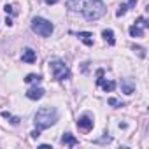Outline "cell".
<instances>
[{
	"label": "cell",
	"mask_w": 149,
	"mask_h": 149,
	"mask_svg": "<svg viewBox=\"0 0 149 149\" xmlns=\"http://www.w3.org/2000/svg\"><path fill=\"white\" fill-rule=\"evenodd\" d=\"M135 25H139V26H142V28H147V26H149V23H147V19H146L144 16H139L137 21H135Z\"/></svg>",
	"instance_id": "cell-18"
},
{
	"label": "cell",
	"mask_w": 149,
	"mask_h": 149,
	"mask_svg": "<svg viewBox=\"0 0 149 149\" xmlns=\"http://www.w3.org/2000/svg\"><path fill=\"white\" fill-rule=\"evenodd\" d=\"M44 88H40V86H32L28 91H26V97L30 98V100H40L42 97H44Z\"/></svg>",
	"instance_id": "cell-7"
},
{
	"label": "cell",
	"mask_w": 149,
	"mask_h": 149,
	"mask_svg": "<svg viewBox=\"0 0 149 149\" xmlns=\"http://www.w3.org/2000/svg\"><path fill=\"white\" fill-rule=\"evenodd\" d=\"M30 135H32V139H39V137H40V130L37 128V130H33V132H32Z\"/></svg>",
	"instance_id": "cell-20"
},
{
	"label": "cell",
	"mask_w": 149,
	"mask_h": 149,
	"mask_svg": "<svg viewBox=\"0 0 149 149\" xmlns=\"http://www.w3.org/2000/svg\"><path fill=\"white\" fill-rule=\"evenodd\" d=\"M49 67H51V72H53V77L56 79V81H67V79H70V68L67 67V63L63 61V60H60V58H53L51 61H49Z\"/></svg>",
	"instance_id": "cell-3"
},
{
	"label": "cell",
	"mask_w": 149,
	"mask_h": 149,
	"mask_svg": "<svg viewBox=\"0 0 149 149\" xmlns=\"http://www.w3.org/2000/svg\"><path fill=\"white\" fill-rule=\"evenodd\" d=\"M135 4H137V0H128V9H132V7H135Z\"/></svg>",
	"instance_id": "cell-21"
},
{
	"label": "cell",
	"mask_w": 149,
	"mask_h": 149,
	"mask_svg": "<svg viewBox=\"0 0 149 149\" xmlns=\"http://www.w3.org/2000/svg\"><path fill=\"white\" fill-rule=\"evenodd\" d=\"M77 37H79V40H83L84 46H93V33H90V32H77Z\"/></svg>",
	"instance_id": "cell-11"
},
{
	"label": "cell",
	"mask_w": 149,
	"mask_h": 149,
	"mask_svg": "<svg viewBox=\"0 0 149 149\" xmlns=\"http://www.w3.org/2000/svg\"><path fill=\"white\" fill-rule=\"evenodd\" d=\"M133 51H135L140 58H146V49H144V47H140V46H133Z\"/></svg>",
	"instance_id": "cell-19"
},
{
	"label": "cell",
	"mask_w": 149,
	"mask_h": 149,
	"mask_svg": "<svg viewBox=\"0 0 149 149\" xmlns=\"http://www.w3.org/2000/svg\"><path fill=\"white\" fill-rule=\"evenodd\" d=\"M40 81H42V77L37 76V74H28V76L25 77V83H26V84H32V83H37V84H39Z\"/></svg>",
	"instance_id": "cell-14"
},
{
	"label": "cell",
	"mask_w": 149,
	"mask_h": 149,
	"mask_svg": "<svg viewBox=\"0 0 149 149\" xmlns=\"http://www.w3.org/2000/svg\"><path fill=\"white\" fill-rule=\"evenodd\" d=\"M128 32H130V35H132V37H144V28H142V26H139V25H132Z\"/></svg>",
	"instance_id": "cell-12"
},
{
	"label": "cell",
	"mask_w": 149,
	"mask_h": 149,
	"mask_svg": "<svg viewBox=\"0 0 149 149\" xmlns=\"http://www.w3.org/2000/svg\"><path fill=\"white\" fill-rule=\"evenodd\" d=\"M58 121V111L54 107H40L37 112H35V118H33V123L39 130H46L49 126H53L54 123Z\"/></svg>",
	"instance_id": "cell-2"
},
{
	"label": "cell",
	"mask_w": 149,
	"mask_h": 149,
	"mask_svg": "<svg viewBox=\"0 0 149 149\" xmlns=\"http://www.w3.org/2000/svg\"><path fill=\"white\" fill-rule=\"evenodd\" d=\"M6 25H7V26H13V19H11V18H7V19H6Z\"/></svg>",
	"instance_id": "cell-24"
},
{
	"label": "cell",
	"mask_w": 149,
	"mask_h": 149,
	"mask_svg": "<svg viewBox=\"0 0 149 149\" xmlns=\"http://www.w3.org/2000/svg\"><path fill=\"white\" fill-rule=\"evenodd\" d=\"M56 2H58V0H46L47 6H53V4H56Z\"/></svg>",
	"instance_id": "cell-23"
},
{
	"label": "cell",
	"mask_w": 149,
	"mask_h": 149,
	"mask_svg": "<svg viewBox=\"0 0 149 149\" xmlns=\"http://www.w3.org/2000/svg\"><path fill=\"white\" fill-rule=\"evenodd\" d=\"M2 118L9 119V121H11L13 125H18V123H19V118H18V116H13V114H9L7 111H4V112H2Z\"/></svg>",
	"instance_id": "cell-15"
},
{
	"label": "cell",
	"mask_w": 149,
	"mask_h": 149,
	"mask_svg": "<svg viewBox=\"0 0 149 149\" xmlns=\"http://www.w3.org/2000/svg\"><path fill=\"white\" fill-rule=\"evenodd\" d=\"M126 11H128V6H126V4H121V6H119V9L116 11V16H118V18H121V16H125V14H126Z\"/></svg>",
	"instance_id": "cell-17"
},
{
	"label": "cell",
	"mask_w": 149,
	"mask_h": 149,
	"mask_svg": "<svg viewBox=\"0 0 149 149\" xmlns=\"http://www.w3.org/2000/svg\"><path fill=\"white\" fill-rule=\"evenodd\" d=\"M61 144L63 146H68V147H76L77 144H79V140L76 139V137H74L72 133H63V137H61Z\"/></svg>",
	"instance_id": "cell-9"
},
{
	"label": "cell",
	"mask_w": 149,
	"mask_h": 149,
	"mask_svg": "<svg viewBox=\"0 0 149 149\" xmlns=\"http://www.w3.org/2000/svg\"><path fill=\"white\" fill-rule=\"evenodd\" d=\"M93 125H95V121H93V118H91L90 114H83V116L77 119V128L83 130V132H90V130L93 128Z\"/></svg>",
	"instance_id": "cell-6"
},
{
	"label": "cell",
	"mask_w": 149,
	"mask_h": 149,
	"mask_svg": "<svg viewBox=\"0 0 149 149\" xmlns=\"http://www.w3.org/2000/svg\"><path fill=\"white\" fill-rule=\"evenodd\" d=\"M4 9H6V13H14V11H13V6H9V4H7Z\"/></svg>",
	"instance_id": "cell-22"
},
{
	"label": "cell",
	"mask_w": 149,
	"mask_h": 149,
	"mask_svg": "<svg viewBox=\"0 0 149 149\" xmlns=\"http://www.w3.org/2000/svg\"><path fill=\"white\" fill-rule=\"evenodd\" d=\"M97 76H98L97 84H98V86H102V88H104V91L111 93V91H114V90H116V83H114V81H107V79L104 77V70H102V68H98V70H97Z\"/></svg>",
	"instance_id": "cell-5"
},
{
	"label": "cell",
	"mask_w": 149,
	"mask_h": 149,
	"mask_svg": "<svg viewBox=\"0 0 149 149\" xmlns=\"http://www.w3.org/2000/svg\"><path fill=\"white\" fill-rule=\"evenodd\" d=\"M21 60H23L25 63H33V61L37 60V54H35V51H33V49L26 47V49L23 51V54H21Z\"/></svg>",
	"instance_id": "cell-10"
},
{
	"label": "cell",
	"mask_w": 149,
	"mask_h": 149,
	"mask_svg": "<svg viewBox=\"0 0 149 149\" xmlns=\"http://www.w3.org/2000/svg\"><path fill=\"white\" fill-rule=\"evenodd\" d=\"M102 37H104V39H105V40H107L111 46H114V44H116V39H114V32H112L111 28L104 30V32H102Z\"/></svg>",
	"instance_id": "cell-13"
},
{
	"label": "cell",
	"mask_w": 149,
	"mask_h": 149,
	"mask_svg": "<svg viewBox=\"0 0 149 149\" xmlns=\"http://www.w3.org/2000/svg\"><path fill=\"white\" fill-rule=\"evenodd\" d=\"M121 91L125 95H132L135 91V83L132 79H121Z\"/></svg>",
	"instance_id": "cell-8"
},
{
	"label": "cell",
	"mask_w": 149,
	"mask_h": 149,
	"mask_svg": "<svg viewBox=\"0 0 149 149\" xmlns=\"http://www.w3.org/2000/svg\"><path fill=\"white\" fill-rule=\"evenodd\" d=\"M30 26H32V30H33L37 35H40V37H51V33H53V30H54L53 23H51L49 19H46V18H40V16H35V18L32 19Z\"/></svg>",
	"instance_id": "cell-4"
},
{
	"label": "cell",
	"mask_w": 149,
	"mask_h": 149,
	"mask_svg": "<svg viewBox=\"0 0 149 149\" xmlns=\"http://www.w3.org/2000/svg\"><path fill=\"white\" fill-rule=\"evenodd\" d=\"M107 104H109V105H112V107H116V109H119V107H123V105H125L123 102H119V100H118V98H114V97H111V98L107 100Z\"/></svg>",
	"instance_id": "cell-16"
},
{
	"label": "cell",
	"mask_w": 149,
	"mask_h": 149,
	"mask_svg": "<svg viewBox=\"0 0 149 149\" xmlns=\"http://www.w3.org/2000/svg\"><path fill=\"white\" fill-rule=\"evenodd\" d=\"M67 9L81 13L88 21H97L105 14V4L102 0H67Z\"/></svg>",
	"instance_id": "cell-1"
}]
</instances>
